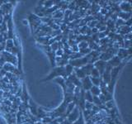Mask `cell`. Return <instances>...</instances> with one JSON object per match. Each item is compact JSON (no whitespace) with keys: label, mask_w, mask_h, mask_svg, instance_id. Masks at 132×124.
<instances>
[{"label":"cell","mask_w":132,"mask_h":124,"mask_svg":"<svg viewBox=\"0 0 132 124\" xmlns=\"http://www.w3.org/2000/svg\"><path fill=\"white\" fill-rule=\"evenodd\" d=\"M57 76H62V78L64 79V80H66V79H67V76H66V74H65L64 66H59V67L55 68V69L52 70V72L46 78L44 79L43 81L50 80H51V79L55 78Z\"/></svg>","instance_id":"6da1fadb"},{"label":"cell","mask_w":132,"mask_h":124,"mask_svg":"<svg viewBox=\"0 0 132 124\" xmlns=\"http://www.w3.org/2000/svg\"><path fill=\"white\" fill-rule=\"evenodd\" d=\"M106 64H107V62L103 61V60H97V61L93 64V66L95 67V69H97L98 70V72H99V74H100V75H101V76L102 75V74L104 73V71H105V69H106Z\"/></svg>","instance_id":"7a4b0ae2"},{"label":"cell","mask_w":132,"mask_h":124,"mask_svg":"<svg viewBox=\"0 0 132 124\" xmlns=\"http://www.w3.org/2000/svg\"><path fill=\"white\" fill-rule=\"evenodd\" d=\"M93 84L91 82L90 77L89 76H86L81 81V89L84 91H89L90 89L92 88Z\"/></svg>","instance_id":"3957f363"},{"label":"cell","mask_w":132,"mask_h":124,"mask_svg":"<svg viewBox=\"0 0 132 124\" xmlns=\"http://www.w3.org/2000/svg\"><path fill=\"white\" fill-rule=\"evenodd\" d=\"M79 109H78V107H75L73 109V110L70 113L67 117V120L70 122V123H73V122H75L76 120L78 118V116H79Z\"/></svg>","instance_id":"277c9868"},{"label":"cell","mask_w":132,"mask_h":124,"mask_svg":"<svg viewBox=\"0 0 132 124\" xmlns=\"http://www.w3.org/2000/svg\"><path fill=\"white\" fill-rule=\"evenodd\" d=\"M121 61L122 60L120 59V58L117 56H114L110 60L107 61V64H108L110 66H111L112 68H114V67H117V66L121 65L122 63Z\"/></svg>","instance_id":"5b68a950"},{"label":"cell","mask_w":132,"mask_h":124,"mask_svg":"<svg viewBox=\"0 0 132 124\" xmlns=\"http://www.w3.org/2000/svg\"><path fill=\"white\" fill-rule=\"evenodd\" d=\"M94 68L93 64H87L84 66H82L80 69L82 70V72L84 73V74L86 76H90L91 71L93 70V69Z\"/></svg>","instance_id":"8992f818"},{"label":"cell","mask_w":132,"mask_h":124,"mask_svg":"<svg viewBox=\"0 0 132 124\" xmlns=\"http://www.w3.org/2000/svg\"><path fill=\"white\" fill-rule=\"evenodd\" d=\"M130 56L129 53H128V51H127V50H126V49H120L119 51H118V52H117V56L121 59V60H123V59H126V56Z\"/></svg>","instance_id":"52a82bcc"},{"label":"cell","mask_w":132,"mask_h":124,"mask_svg":"<svg viewBox=\"0 0 132 124\" xmlns=\"http://www.w3.org/2000/svg\"><path fill=\"white\" fill-rule=\"evenodd\" d=\"M89 91H90V93L92 94L93 96H97V97H98L99 95L101 94V89L97 86H93V85L92 88L90 89Z\"/></svg>","instance_id":"ba28073f"},{"label":"cell","mask_w":132,"mask_h":124,"mask_svg":"<svg viewBox=\"0 0 132 124\" xmlns=\"http://www.w3.org/2000/svg\"><path fill=\"white\" fill-rule=\"evenodd\" d=\"M121 9L123 10L124 12H129L130 13V9H131L130 3H122L121 4Z\"/></svg>","instance_id":"9c48e42d"},{"label":"cell","mask_w":132,"mask_h":124,"mask_svg":"<svg viewBox=\"0 0 132 124\" xmlns=\"http://www.w3.org/2000/svg\"><path fill=\"white\" fill-rule=\"evenodd\" d=\"M93 95L90 93V91H84V100H86L88 103H93Z\"/></svg>","instance_id":"30bf717a"},{"label":"cell","mask_w":132,"mask_h":124,"mask_svg":"<svg viewBox=\"0 0 132 124\" xmlns=\"http://www.w3.org/2000/svg\"><path fill=\"white\" fill-rule=\"evenodd\" d=\"M90 80H91V82H92V84H93V86H97V87H99V85H100V84H101V81H102V78L101 77H99V78L90 77Z\"/></svg>","instance_id":"8fae6325"},{"label":"cell","mask_w":132,"mask_h":124,"mask_svg":"<svg viewBox=\"0 0 132 124\" xmlns=\"http://www.w3.org/2000/svg\"><path fill=\"white\" fill-rule=\"evenodd\" d=\"M119 17L121 19L127 21V20H129L130 18V13H127V12H120Z\"/></svg>","instance_id":"7c38bea8"},{"label":"cell","mask_w":132,"mask_h":124,"mask_svg":"<svg viewBox=\"0 0 132 124\" xmlns=\"http://www.w3.org/2000/svg\"><path fill=\"white\" fill-rule=\"evenodd\" d=\"M73 124H84V117H82V113L81 110L79 111V117H78V118Z\"/></svg>","instance_id":"4fadbf2b"},{"label":"cell","mask_w":132,"mask_h":124,"mask_svg":"<svg viewBox=\"0 0 132 124\" xmlns=\"http://www.w3.org/2000/svg\"><path fill=\"white\" fill-rule=\"evenodd\" d=\"M90 77H93V78H99V77H101V75H100V74H99L98 70H97V69L93 68L92 71H91Z\"/></svg>","instance_id":"5bb4252c"},{"label":"cell","mask_w":132,"mask_h":124,"mask_svg":"<svg viewBox=\"0 0 132 124\" xmlns=\"http://www.w3.org/2000/svg\"><path fill=\"white\" fill-rule=\"evenodd\" d=\"M62 17H63V12H62L56 11L55 13L54 14V18H61Z\"/></svg>","instance_id":"9a60e30c"},{"label":"cell","mask_w":132,"mask_h":124,"mask_svg":"<svg viewBox=\"0 0 132 124\" xmlns=\"http://www.w3.org/2000/svg\"><path fill=\"white\" fill-rule=\"evenodd\" d=\"M57 51H58L56 52V55H57V56H59V55H60V56H61L62 54H63V51H62V50H60V49H58Z\"/></svg>","instance_id":"2e32d148"},{"label":"cell","mask_w":132,"mask_h":124,"mask_svg":"<svg viewBox=\"0 0 132 124\" xmlns=\"http://www.w3.org/2000/svg\"><path fill=\"white\" fill-rule=\"evenodd\" d=\"M62 124H72V123H70L67 119H65V120H64L63 122H62Z\"/></svg>","instance_id":"e0dca14e"},{"label":"cell","mask_w":132,"mask_h":124,"mask_svg":"<svg viewBox=\"0 0 132 124\" xmlns=\"http://www.w3.org/2000/svg\"><path fill=\"white\" fill-rule=\"evenodd\" d=\"M36 124H42V123H40V122H37Z\"/></svg>","instance_id":"ac0fdd59"}]
</instances>
